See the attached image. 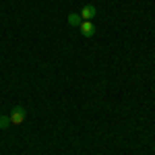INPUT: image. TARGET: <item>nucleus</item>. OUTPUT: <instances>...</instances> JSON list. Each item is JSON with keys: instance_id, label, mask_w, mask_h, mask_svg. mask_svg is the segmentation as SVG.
I'll use <instances>...</instances> for the list:
<instances>
[{"instance_id": "nucleus-1", "label": "nucleus", "mask_w": 155, "mask_h": 155, "mask_svg": "<svg viewBox=\"0 0 155 155\" xmlns=\"http://www.w3.org/2000/svg\"><path fill=\"white\" fill-rule=\"evenodd\" d=\"M11 124H23V120H25V107L23 106H15L12 107V112H11Z\"/></svg>"}, {"instance_id": "nucleus-2", "label": "nucleus", "mask_w": 155, "mask_h": 155, "mask_svg": "<svg viewBox=\"0 0 155 155\" xmlns=\"http://www.w3.org/2000/svg\"><path fill=\"white\" fill-rule=\"evenodd\" d=\"M79 31H81L83 37H91L93 33H95V25L91 23V21H83V23L79 25Z\"/></svg>"}, {"instance_id": "nucleus-3", "label": "nucleus", "mask_w": 155, "mask_h": 155, "mask_svg": "<svg viewBox=\"0 0 155 155\" xmlns=\"http://www.w3.org/2000/svg\"><path fill=\"white\" fill-rule=\"evenodd\" d=\"M79 15H81V19H83V21H91V19L97 15V8L93 6V4H87V6H83V11L79 12Z\"/></svg>"}, {"instance_id": "nucleus-4", "label": "nucleus", "mask_w": 155, "mask_h": 155, "mask_svg": "<svg viewBox=\"0 0 155 155\" xmlns=\"http://www.w3.org/2000/svg\"><path fill=\"white\" fill-rule=\"evenodd\" d=\"M68 23H71L72 27H79V25L83 23V19H81L79 12H72V15H68Z\"/></svg>"}, {"instance_id": "nucleus-5", "label": "nucleus", "mask_w": 155, "mask_h": 155, "mask_svg": "<svg viewBox=\"0 0 155 155\" xmlns=\"http://www.w3.org/2000/svg\"><path fill=\"white\" fill-rule=\"evenodd\" d=\"M11 126V118L8 116H0V128L4 130V128H8Z\"/></svg>"}]
</instances>
